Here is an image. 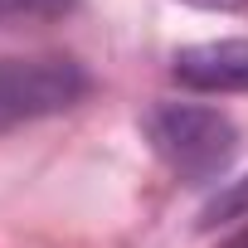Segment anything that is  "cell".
Segmentation results:
<instances>
[{"label": "cell", "instance_id": "obj_1", "mask_svg": "<svg viewBox=\"0 0 248 248\" xmlns=\"http://www.w3.org/2000/svg\"><path fill=\"white\" fill-rule=\"evenodd\" d=\"M141 132L151 151L166 161V170H175L180 180H214L229 170L238 151L233 122L204 102H156L141 117Z\"/></svg>", "mask_w": 248, "mask_h": 248}, {"label": "cell", "instance_id": "obj_2", "mask_svg": "<svg viewBox=\"0 0 248 248\" xmlns=\"http://www.w3.org/2000/svg\"><path fill=\"white\" fill-rule=\"evenodd\" d=\"M83 97H88V73L68 54L0 59V132L68 112Z\"/></svg>", "mask_w": 248, "mask_h": 248}, {"label": "cell", "instance_id": "obj_3", "mask_svg": "<svg viewBox=\"0 0 248 248\" xmlns=\"http://www.w3.org/2000/svg\"><path fill=\"white\" fill-rule=\"evenodd\" d=\"M175 83L190 93H248V39H204L175 54Z\"/></svg>", "mask_w": 248, "mask_h": 248}, {"label": "cell", "instance_id": "obj_4", "mask_svg": "<svg viewBox=\"0 0 248 248\" xmlns=\"http://www.w3.org/2000/svg\"><path fill=\"white\" fill-rule=\"evenodd\" d=\"M78 5V0H0V25H44L59 20Z\"/></svg>", "mask_w": 248, "mask_h": 248}, {"label": "cell", "instance_id": "obj_5", "mask_svg": "<svg viewBox=\"0 0 248 248\" xmlns=\"http://www.w3.org/2000/svg\"><path fill=\"white\" fill-rule=\"evenodd\" d=\"M238 209H248V180H243V185H233L224 200H214V204L204 209V224H214V219H229V214H238Z\"/></svg>", "mask_w": 248, "mask_h": 248}, {"label": "cell", "instance_id": "obj_6", "mask_svg": "<svg viewBox=\"0 0 248 248\" xmlns=\"http://www.w3.org/2000/svg\"><path fill=\"white\" fill-rule=\"evenodd\" d=\"M190 5H204V10H238L248 0H190Z\"/></svg>", "mask_w": 248, "mask_h": 248}, {"label": "cell", "instance_id": "obj_7", "mask_svg": "<svg viewBox=\"0 0 248 248\" xmlns=\"http://www.w3.org/2000/svg\"><path fill=\"white\" fill-rule=\"evenodd\" d=\"M238 248H248V243H238Z\"/></svg>", "mask_w": 248, "mask_h": 248}]
</instances>
